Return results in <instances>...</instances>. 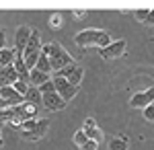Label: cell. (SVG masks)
Wrapping results in <instances>:
<instances>
[{
	"label": "cell",
	"mask_w": 154,
	"mask_h": 150,
	"mask_svg": "<svg viewBox=\"0 0 154 150\" xmlns=\"http://www.w3.org/2000/svg\"><path fill=\"white\" fill-rule=\"evenodd\" d=\"M41 54L48 56L51 72H60L62 68H66V66L74 64L72 56L60 45V43H56V41H49V43H45V45H41Z\"/></svg>",
	"instance_id": "1"
},
{
	"label": "cell",
	"mask_w": 154,
	"mask_h": 150,
	"mask_svg": "<svg viewBox=\"0 0 154 150\" xmlns=\"http://www.w3.org/2000/svg\"><path fill=\"white\" fill-rule=\"evenodd\" d=\"M17 80H19V74L14 72L12 66L0 68V89H4V86H12Z\"/></svg>",
	"instance_id": "11"
},
{
	"label": "cell",
	"mask_w": 154,
	"mask_h": 150,
	"mask_svg": "<svg viewBox=\"0 0 154 150\" xmlns=\"http://www.w3.org/2000/svg\"><path fill=\"white\" fill-rule=\"evenodd\" d=\"M6 47V33L0 29V49H4Z\"/></svg>",
	"instance_id": "31"
},
{
	"label": "cell",
	"mask_w": 154,
	"mask_h": 150,
	"mask_svg": "<svg viewBox=\"0 0 154 150\" xmlns=\"http://www.w3.org/2000/svg\"><path fill=\"white\" fill-rule=\"evenodd\" d=\"M35 70L43 72V74H49V72H51V68H49V60H48L45 54L39 56V60H37V64H35Z\"/></svg>",
	"instance_id": "18"
},
{
	"label": "cell",
	"mask_w": 154,
	"mask_h": 150,
	"mask_svg": "<svg viewBox=\"0 0 154 150\" xmlns=\"http://www.w3.org/2000/svg\"><path fill=\"white\" fill-rule=\"evenodd\" d=\"M2 144H4V140H2V130H0V148H2Z\"/></svg>",
	"instance_id": "33"
},
{
	"label": "cell",
	"mask_w": 154,
	"mask_h": 150,
	"mask_svg": "<svg viewBox=\"0 0 154 150\" xmlns=\"http://www.w3.org/2000/svg\"><path fill=\"white\" fill-rule=\"evenodd\" d=\"M29 37H31V27L21 25V27L17 29V33H14V52H17V54H21V56H23Z\"/></svg>",
	"instance_id": "9"
},
{
	"label": "cell",
	"mask_w": 154,
	"mask_h": 150,
	"mask_svg": "<svg viewBox=\"0 0 154 150\" xmlns=\"http://www.w3.org/2000/svg\"><path fill=\"white\" fill-rule=\"evenodd\" d=\"M84 134H86V138L88 140H95V142H99V140L103 138V132L99 130V126H95V127H86V130H82Z\"/></svg>",
	"instance_id": "20"
},
{
	"label": "cell",
	"mask_w": 154,
	"mask_h": 150,
	"mask_svg": "<svg viewBox=\"0 0 154 150\" xmlns=\"http://www.w3.org/2000/svg\"><path fill=\"white\" fill-rule=\"evenodd\" d=\"M148 8H140V11H134V14H136V19L138 21H146V17H148Z\"/></svg>",
	"instance_id": "29"
},
{
	"label": "cell",
	"mask_w": 154,
	"mask_h": 150,
	"mask_svg": "<svg viewBox=\"0 0 154 150\" xmlns=\"http://www.w3.org/2000/svg\"><path fill=\"white\" fill-rule=\"evenodd\" d=\"M37 126V119H27V121H23V126H21V130H23V134H29V132H33Z\"/></svg>",
	"instance_id": "24"
},
{
	"label": "cell",
	"mask_w": 154,
	"mask_h": 150,
	"mask_svg": "<svg viewBox=\"0 0 154 150\" xmlns=\"http://www.w3.org/2000/svg\"><path fill=\"white\" fill-rule=\"evenodd\" d=\"M23 101H25V97L19 95L12 86L0 89V107H17V105H21Z\"/></svg>",
	"instance_id": "6"
},
{
	"label": "cell",
	"mask_w": 154,
	"mask_h": 150,
	"mask_svg": "<svg viewBox=\"0 0 154 150\" xmlns=\"http://www.w3.org/2000/svg\"><path fill=\"white\" fill-rule=\"evenodd\" d=\"M128 146H130L128 136H115L109 140V150H128Z\"/></svg>",
	"instance_id": "16"
},
{
	"label": "cell",
	"mask_w": 154,
	"mask_h": 150,
	"mask_svg": "<svg viewBox=\"0 0 154 150\" xmlns=\"http://www.w3.org/2000/svg\"><path fill=\"white\" fill-rule=\"evenodd\" d=\"M39 56H41V39H39V31H37V29H31V37H29L27 47H25V52H23V62H25V66H27L29 72L35 68Z\"/></svg>",
	"instance_id": "2"
},
{
	"label": "cell",
	"mask_w": 154,
	"mask_h": 150,
	"mask_svg": "<svg viewBox=\"0 0 154 150\" xmlns=\"http://www.w3.org/2000/svg\"><path fill=\"white\" fill-rule=\"evenodd\" d=\"M14 109H17V115H19V117H23L25 121H27V119H33V117L37 115V109H39V107H37V105L27 103V101H23L21 105H17Z\"/></svg>",
	"instance_id": "12"
},
{
	"label": "cell",
	"mask_w": 154,
	"mask_h": 150,
	"mask_svg": "<svg viewBox=\"0 0 154 150\" xmlns=\"http://www.w3.org/2000/svg\"><path fill=\"white\" fill-rule=\"evenodd\" d=\"M41 105L48 111H62L66 107V101L60 97L58 92H49V95H41Z\"/></svg>",
	"instance_id": "10"
},
{
	"label": "cell",
	"mask_w": 154,
	"mask_h": 150,
	"mask_svg": "<svg viewBox=\"0 0 154 150\" xmlns=\"http://www.w3.org/2000/svg\"><path fill=\"white\" fill-rule=\"evenodd\" d=\"M101 58L103 60H115V58H121L125 54V41L123 39H117V41H111L107 47L99 49Z\"/></svg>",
	"instance_id": "7"
},
{
	"label": "cell",
	"mask_w": 154,
	"mask_h": 150,
	"mask_svg": "<svg viewBox=\"0 0 154 150\" xmlns=\"http://www.w3.org/2000/svg\"><path fill=\"white\" fill-rule=\"evenodd\" d=\"M86 134H84L82 130H78V132H76V134H74V144H76V146H78V148H80V146H82L84 142H86Z\"/></svg>",
	"instance_id": "26"
},
{
	"label": "cell",
	"mask_w": 154,
	"mask_h": 150,
	"mask_svg": "<svg viewBox=\"0 0 154 150\" xmlns=\"http://www.w3.org/2000/svg\"><path fill=\"white\" fill-rule=\"evenodd\" d=\"M17 117L14 107H0V121H12Z\"/></svg>",
	"instance_id": "19"
},
{
	"label": "cell",
	"mask_w": 154,
	"mask_h": 150,
	"mask_svg": "<svg viewBox=\"0 0 154 150\" xmlns=\"http://www.w3.org/2000/svg\"><path fill=\"white\" fill-rule=\"evenodd\" d=\"M80 150H99V142H95V140H86L82 146H80Z\"/></svg>",
	"instance_id": "28"
},
{
	"label": "cell",
	"mask_w": 154,
	"mask_h": 150,
	"mask_svg": "<svg viewBox=\"0 0 154 150\" xmlns=\"http://www.w3.org/2000/svg\"><path fill=\"white\" fill-rule=\"evenodd\" d=\"M12 62H14V47H4V49H0V68L12 66Z\"/></svg>",
	"instance_id": "15"
},
{
	"label": "cell",
	"mask_w": 154,
	"mask_h": 150,
	"mask_svg": "<svg viewBox=\"0 0 154 150\" xmlns=\"http://www.w3.org/2000/svg\"><path fill=\"white\" fill-rule=\"evenodd\" d=\"M25 101L31 105H41V92H39V89H35V86H29V91H27V95H25Z\"/></svg>",
	"instance_id": "17"
},
{
	"label": "cell",
	"mask_w": 154,
	"mask_h": 150,
	"mask_svg": "<svg viewBox=\"0 0 154 150\" xmlns=\"http://www.w3.org/2000/svg\"><path fill=\"white\" fill-rule=\"evenodd\" d=\"M49 27H51V29H60V27H62V14H60V12H51V17H49Z\"/></svg>",
	"instance_id": "22"
},
{
	"label": "cell",
	"mask_w": 154,
	"mask_h": 150,
	"mask_svg": "<svg viewBox=\"0 0 154 150\" xmlns=\"http://www.w3.org/2000/svg\"><path fill=\"white\" fill-rule=\"evenodd\" d=\"M12 89H14V91L19 92V95H27V91H29V86H27V82H23V80H17L14 82V84H12Z\"/></svg>",
	"instance_id": "23"
},
{
	"label": "cell",
	"mask_w": 154,
	"mask_h": 150,
	"mask_svg": "<svg viewBox=\"0 0 154 150\" xmlns=\"http://www.w3.org/2000/svg\"><path fill=\"white\" fill-rule=\"evenodd\" d=\"M39 92H41V95H49V92H56V89H54V82H51V78H49L48 82H43V84L39 86Z\"/></svg>",
	"instance_id": "25"
},
{
	"label": "cell",
	"mask_w": 154,
	"mask_h": 150,
	"mask_svg": "<svg viewBox=\"0 0 154 150\" xmlns=\"http://www.w3.org/2000/svg\"><path fill=\"white\" fill-rule=\"evenodd\" d=\"M56 76L66 78L72 86H80V82H82V78H84V70L80 68V66H76V64H70V66L62 68L60 72H56Z\"/></svg>",
	"instance_id": "4"
},
{
	"label": "cell",
	"mask_w": 154,
	"mask_h": 150,
	"mask_svg": "<svg viewBox=\"0 0 154 150\" xmlns=\"http://www.w3.org/2000/svg\"><path fill=\"white\" fill-rule=\"evenodd\" d=\"M49 80V74H43V72H39V70H31L29 72V82H31V86H35V89H39L43 82Z\"/></svg>",
	"instance_id": "14"
},
{
	"label": "cell",
	"mask_w": 154,
	"mask_h": 150,
	"mask_svg": "<svg viewBox=\"0 0 154 150\" xmlns=\"http://www.w3.org/2000/svg\"><path fill=\"white\" fill-rule=\"evenodd\" d=\"M152 101H154V86H150V89H146L142 92H136L130 99V105L134 109H144V107H148Z\"/></svg>",
	"instance_id": "8"
},
{
	"label": "cell",
	"mask_w": 154,
	"mask_h": 150,
	"mask_svg": "<svg viewBox=\"0 0 154 150\" xmlns=\"http://www.w3.org/2000/svg\"><path fill=\"white\" fill-rule=\"evenodd\" d=\"M99 35H101V29H84L80 33H76L74 43L78 47H93L99 41Z\"/></svg>",
	"instance_id": "5"
},
{
	"label": "cell",
	"mask_w": 154,
	"mask_h": 150,
	"mask_svg": "<svg viewBox=\"0 0 154 150\" xmlns=\"http://www.w3.org/2000/svg\"><path fill=\"white\" fill-rule=\"evenodd\" d=\"M142 111H144V119H148V121H154V101L148 105V107H144Z\"/></svg>",
	"instance_id": "27"
},
{
	"label": "cell",
	"mask_w": 154,
	"mask_h": 150,
	"mask_svg": "<svg viewBox=\"0 0 154 150\" xmlns=\"http://www.w3.org/2000/svg\"><path fill=\"white\" fill-rule=\"evenodd\" d=\"M144 23H148V25H154V8L150 12H148V17H146V21Z\"/></svg>",
	"instance_id": "32"
},
{
	"label": "cell",
	"mask_w": 154,
	"mask_h": 150,
	"mask_svg": "<svg viewBox=\"0 0 154 150\" xmlns=\"http://www.w3.org/2000/svg\"><path fill=\"white\" fill-rule=\"evenodd\" d=\"M51 82H54L56 92H58L64 101L74 99V97H76V92H78V86H72L70 82L66 80V78H62V76H54V78H51Z\"/></svg>",
	"instance_id": "3"
},
{
	"label": "cell",
	"mask_w": 154,
	"mask_h": 150,
	"mask_svg": "<svg viewBox=\"0 0 154 150\" xmlns=\"http://www.w3.org/2000/svg\"><path fill=\"white\" fill-rule=\"evenodd\" d=\"M111 43V35L107 33V31H101V35H99V41H97V47L99 49H103V47H107Z\"/></svg>",
	"instance_id": "21"
},
{
	"label": "cell",
	"mask_w": 154,
	"mask_h": 150,
	"mask_svg": "<svg viewBox=\"0 0 154 150\" xmlns=\"http://www.w3.org/2000/svg\"><path fill=\"white\" fill-rule=\"evenodd\" d=\"M49 127V121L48 119H37V126L33 132H29V134H23L25 140H39L41 136H45V132H48Z\"/></svg>",
	"instance_id": "13"
},
{
	"label": "cell",
	"mask_w": 154,
	"mask_h": 150,
	"mask_svg": "<svg viewBox=\"0 0 154 150\" xmlns=\"http://www.w3.org/2000/svg\"><path fill=\"white\" fill-rule=\"evenodd\" d=\"M97 126V121L93 119V117H86L84 119V126H82V130H86V127H95Z\"/></svg>",
	"instance_id": "30"
}]
</instances>
